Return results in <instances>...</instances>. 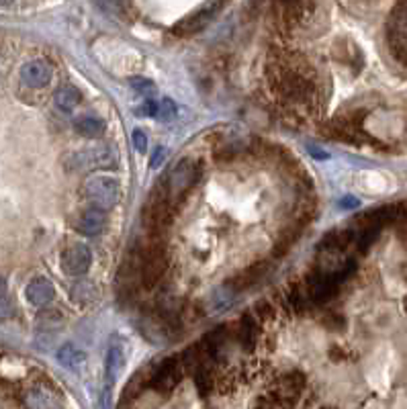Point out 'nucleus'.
I'll return each instance as SVG.
<instances>
[{
    "instance_id": "3",
    "label": "nucleus",
    "mask_w": 407,
    "mask_h": 409,
    "mask_svg": "<svg viewBox=\"0 0 407 409\" xmlns=\"http://www.w3.org/2000/svg\"><path fill=\"white\" fill-rule=\"evenodd\" d=\"M84 194H86V199L93 203L94 207L107 211V209H113V207L119 203L121 189H119V183H117L115 178H109V176H93V178L84 185Z\"/></svg>"
},
{
    "instance_id": "11",
    "label": "nucleus",
    "mask_w": 407,
    "mask_h": 409,
    "mask_svg": "<svg viewBox=\"0 0 407 409\" xmlns=\"http://www.w3.org/2000/svg\"><path fill=\"white\" fill-rule=\"evenodd\" d=\"M123 369H125V352L121 346H111L107 352V364H105V371H107V383L113 387L119 377L123 375Z\"/></svg>"
},
{
    "instance_id": "24",
    "label": "nucleus",
    "mask_w": 407,
    "mask_h": 409,
    "mask_svg": "<svg viewBox=\"0 0 407 409\" xmlns=\"http://www.w3.org/2000/svg\"><path fill=\"white\" fill-rule=\"evenodd\" d=\"M340 205H342L344 209H352V207H358V201L352 199V196H346V201H342Z\"/></svg>"
},
{
    "instance_id": "6",
    "label": "nucleus",
    "mask_w": 407,
    "mask_h": 409,
    "mask_svg": "<svg viewBox=\"0 0 407 409\" xmlns=\"http://www.w3.org/2000/svg\"><path fill=\"white\" fill-rule=\"evenodd\" d=\"M181 377H183V373H181L178 360L176 358H168L156 369V373L152 377V387L156 391H162V393H170L178 385Z\"/></svg>"
},
{
    "instance_id": "18",
    "label": "nucleus",
    "mask_w": 407,
    "mask_h": 409,
    "mask_svg": "<svg viewBox=\"0 0 407 409\" xmlns=\"http://www.w3.org/2000/svg\"><path fill=\"white\" fill-rule=\"evenodd\" d=\"M240 340L248 350L256 342V321L252 319V315H244V319L240 323Z\"/></svg>"
},
{
    "instance_id": "20",
    "label": "nucleus",
    "mask_w": 407,
    "mask_h": 409,
    "mask_svg": "<svg viewBox=\"0 0 407 409\" xmlns=\"http://www.w3.org/2000/svg\"><path fill=\"white\" fill-rule=\"evenodd\" d=\"M176 117V105L172 98H162L158 102V111H156V119L160 121H172Z\"/></svg>"
},
{
    "instance_id": "9",
    "label": "nucleus",
    "mask_w": 407,
    "mask_h": 409,
    "mask_svg": "<svg viewBox=\"0 0 407 409\" xmlns=\"http://www.w3.org/2000/svg\"><path fill=\"white\" fill-rule=\"evenodd\" d=\"M29 303L35 305V307H45L54 301L56 297V288L54 284L49 283L47 279H35L31 283L27 284V291H25Z\"/></svg>"
},
{
    "instance_id": "1",
    "label": "nucleus",
    "mask_w": 407,
    "mask_h": 409,
    "mask_svg": "<svg viewBox=\"0 0 407 409\" xmlns=\"http://www.w3.org/2000/svg\"><path fill=\"white\" fill-rule=\"evenodd\" d=\"M166 268H168V258L164 252V246L158 236H152V240L139 252V281L144 283V286L152 288L164 277Z\"/></svg>"
},
{
    "instance_id": "17",
    "label": "nucleus",
    "mask_w": 407,
    "mask_h": 409,
    "mask_svg": "<svg viewBox=\"0 0 407 409\" xmlns=\"http://www.w3.org/2000/svg\"><path fill=\"white\" fill-rule=\"evenodd\" d=\"M94 2L102 13L113 15V17H123L131 8V0H94Z\"/></svg>"
},
{
    "instance_id": "4",
    "label": "nucleus",
    "mask_w": 407,
    "mask_h": 409,
    "mask_svg": "<svg viewBox=\"0 0 407 409\" xmlns=\"http://www.w3.org/2000/svg\"><path fill=\"white\" fill-rule=\"evenodd\" d=\"M221 0H209L205 6H201L199 10H194L192 15H188L187 19H183L176 27H174V33L178 37H188V35H194L199 33L203 27H207V23L213 19V15L220 10Z\"/></svg>"
},
{
    "instance_id": "10",
    "label": "nucleus",
    "mask_w": 407,
    "mask_h": 409,
    "mask_svg": "<svg viewBox=\"0 0 407 409\" xmlns=\"http://www.w3.org/2000/svg\"><path fill=\"white\" fill-rule=\"evenodd\" d=\"M105 227H107V215L98 207L86 209L78 219V231L84 236H98Z\"/></svg>"
},
{
    "instance_id": "13",
    "label": "nucleus",
    "mask_w": 407,
    "mask_h": 409,
    "mask_svg": "<svg viewBox=\"0 0 407 409\" xmlns=\"http://www.w3.org/2000/svg\"><path fill=\"white\" fill-rule=\"evenodd\" d=\"M266 264L264 262H260V264H254V266H250V268H246L244 272H240L231 283H229V286H231V291L236 293V291H244V288H248L250 284H254L260 277H264V272H266Z\"/></svg>"
},
{
    "instance_id": "22",
    "label": "nucleus",
    "mask_w": 407,
    "mask_h": 409,
    "mask_svg": "<svg viewBox=\"0 0 407 409\" xmlns=\"http://www.w3.org/2000/svg\"><path fill=\"white\" fill-rule=\"evenodd\" d=\"M133 146H135L137 152H146L148 150V137H146V133L141 129L133 131Z\"/></svg>"
},
{
    "instance_id": "21",
    "label": "nucleus",
    "mask_w": 407,
    "mask_h": 409,
    "mask_svg": "<svg viewBox=\"0 0 407 409\" xmlns=\"http://www.w3.org/2000/svg\"><path fill=\"white\" fill-rule=\"evenodd\" d=\"M13 314H15L13 301H10V297H6V293L2 291V293H0V321L13 317Z\"/></svg>"
},
{
    "instance_id": "25",
    "label": "nucleus",
    "mask_w": 407,
    "mask_h": 409,
    "mask_svg": "<svg viewBox=\"0 0 407 409\" xmlns=\"http://www.w3.org/2000/svg\"><path fill=\"white\" fill-rule=\"evenodd\" d=\"M13 0H0V6H6V4H10Z\"/></svg>"
},
{
    "instance_id": "2",
    "label": "nucleus",
    "mask_w": 407,
    "mask_h": 409,
    "mask_svg": "<svg viewBox=\"0 0 407 409\" xmlns=\"http://www.w3.org/2000/svg\"><path fill=\"white\" fill-rule=\"evenodd\" d=\"M199 180V168L194 166V162L190 160H181L172 172L168 174V180H166V192H168V199L172 205L181 203L185 196L188 194V190L194 187V183Z\"/></svg>"
},
{
    "instance_id": "8",
    "label": "nucleus",
    "mask_w": 407,
    "mask_h": 409,
    "mask_svg": "<svg viewBox=\"0 0 407 409\" xmlns=\"http://www.w3.org/2000/svg\"><path fill=\"white\" fill-rule=\"evenodd\" d=\"M115 162L117 157L109 148H94L74 156L76 168H113Z\"/></svg>"
},
{
    "instance_id": "5",
    "label": "nucleus",
    "mask_w": 407,
    "mask_h": 409,
    "mask_svg": "<svg viewBox=\"0 0 407 409\" xmlns=\"http://www.w3.org/2000/svg\"><path fill=\"white\" fill-rule=\"evenodd\" d=\"M93 262V254L84 244H72L62 256V268L70 277H80L89 272Z\"/></svg>"
},
{
    "instance_id": "12",
    "label": "nucleus",
    "mask_w": 407,
    "mask_h": 409,
    "mask_svg": "<svg viewBox=\"0 0 407 409\" xmlns=\"http://www.w3.org/2000/svg\"><path fill=\"white\" fill-rule=\"evenodd\" d=\"M80 100H82V95H80V91L74 88V86H62V88H58L56 95H54V105H56V109H60L62 113H72V111L80 105Z\"/></svg>"
},
{
    "instance_id": "19",
    "label": "nucleus",
    "mask_w": 407,
    "mask_h": 409,
    "mask_svg": "<svg viewBox=\"0 0 407 409\" xmlns=\"http://www.w3.org/2000/svg\"><path fill=\"white\" fill-rule=\"evenodd\" d=\"M129 86H131L137 95L141 96V98H154V95H156V86H154V82L148 80V78H139V76L129 78Z\"/></svg>"
},
{
    "instance_id": "7",
    "label": "nucleus",
    "mask_w": 407,
    "mask_h": 409,
    "mask_svg": "<svg viewBox=\"0 0 407 409\" xmlns=\"http://www.w3.org/2000/svg\"><path fill=\"white\" fill-rule=\"evenodd\" d=\"M21 80L29 88H43L52 80V65L43 60H33L21 68Z\"/></svg>"
},
{
    "instance_id": "16",
    "label": "nucleus",
    "mask_w": 407,
    "mask_h": 409,
    "mask_svg": "<svg viewBox=\"0 0 407 409\" xmlns=\"http://www.w3.org/2000/svg\"><path fill=\"white\" fill-rule=\"evenodd\" d=\"M303 391V378L299 375H291V377H282L279 383V395L277 397H299V393Z\"/></svg>"
},
{
    "instance_id": "23",
    "label": "nucleus",
    "mask_w": 407,
    "mask_h": 409,
    "mask_svg": "<svg viewBox=\"0 0 407 409\" xmlns=\"http://www.w3.org/2000/svg\"><path fill=\"white\" fill-rule=\"evenodd\" d=\"M164 156H166V150H164V148H158V152L152 156V162H150V164H152V168H158V166L164 162Z\"/></svg>"
},
{
    "instance_id": "15",
    "label": "nucleus",
    "mask_w": 407,
    "mask_h": 409,
    "mask_svg": "<svg viewBox=\"0 0 407 409\" xmlns=\"http://www.w3.org/2000/svg\"><path fill=\"white\" fill-rule=\"evenodd\" d=\"M58 360L62 362V366H66V369L76 371V369H80V366L84 364L86 354H84L80 348L70 346V344H68V346L60 348V352H58Z\"/></svg>"
},
{
    "instance_id": "26",
    "label": "nucleus",
    "mask_w": 407,
    "mask_h": 409,
    "mask_svg": "<svg viewBox=\"0 0 407 409\" xmlns=\"http://www.w3.org/2000/svg\"><path fill=\"white\" fill-rule=\"evenodd\" d=\"M2 291H4V281L0 279V293H2Z\"/></svg>"
},
{
    "instance_id": "14",
    "label": "nucleus",
    "mask_w": 407,
    "mask_h": 409,
    "mask_svg": "<svg viewBox=\"0 0 407 409\" xmlns=\"http://www.w3.org/2000/svg\"><path fill=\"white\" fill-rule=\"evenodd\" d=\"M76 131H78L82 137L96 139V137H102V133L107 131V125H105V121L98 119V117H82L80 121H76Z\"/></svg>"
}]
</instances>
